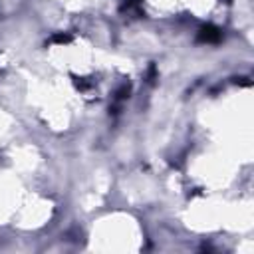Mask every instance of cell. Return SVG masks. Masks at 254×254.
Masks as SVG:
<instances>
[{"mask_svg":"<svg viewBox=\"0 0 254 254\" xmlns=\"http://www.w3.org/2000/svg\"><path fill=\"white\" fill-rule=\"evenodd\" d=\"M196 40H198L200 44H218V42L222 40V32H220V28H216V26H212V24H206V26H202V28L198 30Z\"/></svg>","mask_w":254,"mask_h":254,"instance_id":"6da1fadb","label":"cell"},{"mask_svg":"<svg viewBox=\"0 0 254 254\" xmlns=\"http://www.w3.org/2000/svg\"><path fill=\"white\" fill-rule=\"evenodd\" d=\"M119 10L125 14H141V0H123L121 2V6H119Z\"/></svg>","mask_w":254,"mask_h":254,"instance_id":"7a4b0ae2","label":"cell"},{"mask_svg":"<svg viewBox=\"0 0 254 254\" xmlns=\"http://www.w3.org/2000/svg\"><path fill=\"white\" fill-rule=\"evenodd\" d=\"M50 42H52V44H67V42H71V34H64V32L54 34Z\"/></svg>","mask_w":254,"mask_h":254,"instance_id":"3957f363","label":"cell"}]
</instances>
